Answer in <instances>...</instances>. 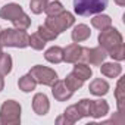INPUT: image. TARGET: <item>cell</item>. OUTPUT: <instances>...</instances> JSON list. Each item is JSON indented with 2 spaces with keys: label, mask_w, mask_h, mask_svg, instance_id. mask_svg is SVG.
<instances>
[{
  "label": "cell",
  "mask_w": 125,
  "mask_h": 125,
  "mask_svg": "<svg viewBox=\"0 0 125 125\" xmlns=\"http://www.w3.org/2000/svg\"><path fill=\"white\" fill-rule=\"evenodd\" d=\"M30 35L27 31L16 30V28H6L0 31V44L3 47H16L25 49L28 47Z\"/></svg>",
  "instance_id": "obj_1"
},
{
  "label": "cell",
  "mask_w": 125,
  "mask_h": 125,
  "mask_svg": "<svg viewBox=\"0 0 125 125\" xmlns=\"http://www.w3.org/2000/svg\"><path fill=\"white\" fill-rule=\"evenodd\" d=\"M75 24V18H74V15L71 13V12H68V10H62L60 13H57V15H53V16H47L46 18V22H44V25L47 27V28H50L53 32H56L57 35L60 34V32H63V31H66L69 27H72Z\"/></svg>",
  "instance_id": "obj_2"
},
{
  "label": "cell",
  "mask_w": 125,
  "mask_h": 125,
  "mask_svg": "<svg viewBox=\"0 0 125 125\" xmlns=\"http://www.w3.org/2000/svg\"><path fill=\"white\" fill-rule=\"evenodd\" d=\"M21 124V104L15 100H6L0 107V125Z\"/></svg>",
  "instance_id": "obj_3"
},
{
  "label": "cell",
  "mask_w": 125,
  "mask_h": 125,
  "mask_svg": "<svg viewBox=\"0 0 125 125\" xmlns=\"http://www.w3.org/2000/svg\"><path fill=\"white\" fill-rule=\"evenodd\" d=\"M107 8V0H74V10L80 16L102 13Z\"/></svg>",
  "instance_id": "obj_4"
},
{
  "label": "cell",
  "mask_w": 125,
  "mask_h": 125,
  "mask_svg": "<svg viewBox=\"0 0 125 125\" xmlns=\"http://www.w3.org/2000/svg\"><path fill=\"white\" fill-rule=\"evenodd\" d=\"M97 40H99V46H102L107 53L113 47H116V46H119V44L124 43L121 32L116 28H113V27H109L106 30H102V32L99 34V38Z\"/></svg>",
  "instance_id": "obj_5"
},
{
  "label": "cell",
  "mask_w": 125,
  "mask_h": 125,
  "mask_svg": "<svg viewBox=\"0 0 125 125\" xmlns=\"http://www.w3.org/2000/svg\"><path fill=\"white\" fill-rule=\"evenodd\" d=\"M37 84H41V85H49L52 87V84L57 80V74L54 72V69L52 68H47V66H43V65H35L30 69L28 72Z\"/></svg>",
  "instance_id": "obj_6"
},
{
  "label": "cell",
  "mask_w": 125,
  "mask_h": 125,
  "mask_svg": "<svg viewBox=\"0 0 125 125\" xmlns=\"http://www.w3.org/2000/svg\"><path fill=\"white\" fill-rule=\"evenodd\" d=\"M106 56H107V52L102 46H97V47H93V49L83 47V54H81L80 62L90 63L93 66H100L103 62H104Z\"/></svg>",
  "instance_id": "obj_7"
},
{
  "label": "cell",
  "mask_w": 125,
  "mask_h": 125,
  "mask_svg": "<svg viewBox=\"0 0 125 125\" xmlns=\"http://www.w3.org/2000/svg\"><path fill=\"white\" fill-rule=\"evenodd\" d=\"M52 94H53V97H54L57 102H66V100H69V99L72 97L74 91H71V90L66 87L65 81L56 80V81L52 84Z\"/></svg>",
  "instance_id": "obj_8"
},
{
  "label": "cell",
  "mask_w": 125,
  "mask_h": 125,
  "mask_svg": "<svg viewBox=\"0 0 125 125\" xmlns=\"http://www.w3.org/2000/svg\"><path fill=\"white\" fill-rule=\"evenodd\" d=\"M24 13V9L18 3H8L0 9V18L6 21H15Z\"/></svg>",
  "instance_id": "obj_9"
},
{
  "label": "cell",
  "mask_w": 125,
  "mask_h": 125,
  "mask_svg": "<svg viewBox=\"0 0 125 125\" xmlns=\"http://www.w3.org/2000/svg\"><path fill=\"white\" fill-rule=\"evenodd\" d=\"M81 54H83V46H80L78 43H72L63 49V60L68 62V63L80 62Z\"/></svg>",
  "instance_id": "obj_10"
},
{
  "label": "cell",
  "mask_w": 125,
  "mask_h": 125,
  "mask_svg": "<svg viewBox=\"0 0 125 125\" xmlns=\"http://www.w3.org/2000/svg\"><path fill=\"white\" fill-rule=\"evenodd\" d=\"M49 109H50V103H49L47 96L44 93H37L32 99V110L37 115L43 116L49 112Z\"/></svg>",
  "instance_id": "obj_11"
},
{
  "label": "cell",
  "mask_w": 125,
  "mask_h": 125,
  "mask_svg": "<svg viewBox=\"0 0 125 125\" xmlns=\"http://www.w3.org/2000/svg\"><path fill=\"white\" fill-rule=\"evenodd\" d=\"M91 35V31L88 28V25L85 24H78L74 27L72 32H71V37H72V41L74 43H83L85 40H88Z\"/></svg>",
  "instance_id": "obj_12"
},
{
  "label": "cell",
  "mask_w": 125,
  "mask_h": 125,
  "mask_svg": "<svg viewBox=\"0 0 125 125\" xmlns=\"http://www.w3.org/2000/svg\"><path fill=\"white\" fill-rule=\"evenodd\" d=\"M109 113V104L106 100H91V116L94 119H100Z\"/></svg>",
  "instance_id": "obj_13"
},
{
  "label": "cell",
  "mask_w": 125,
  "mask_h": 125,
  "mask_svg": "<svg viewBox=\"0 0 125 125\" xmlns=\"http://www.w3.org/2000/svg\"><path fill=\"white\" fill-rule=\"evenodd\" d=\"M88 90H90L91 94L102 97V96H104V94L109 93V84H107V81H104L102 78H96V80H93L90 83Z\"/></svg>",
  "instance_id": "obj_14"
},
{
  "label": "cell",
  "mask_w": 125,
  "mask_h": 125,
  "mask_svg": "<svg viewBox=\"0 0 125 125\" xmlns=\"http://www.w3.org/2000/svg\"><path fill=\"white\" fill-rule=\"evenodd\" d=\"M102 75L107 78H116L122 74V66L119 63H113V62H107V63H102L100 66Z\"/></svg>",
  "instance_id": "obj_15"
},
{
  "label": "cell",
  "mask_w": 125,
  "mask_h": 125,
  "mask_svg": "<svg viewBox=\"0 0 125 125\" xmlns=\"http://www.w3.org/2000/svg\"><path fill=\"white\" fill-rule=\"evenodd\" d=\"M44 57L50 63H60V62H63V49L59 46H53L46 50Z\"/></svg>",
  "instance_id": "obj_16"
},
{
  "label": "cell",
  "mask_w": 125,
  "mask_h": 125,
  "mask_svg": "<svg viewBox=\"0 0 125 125\" xmlns=\"http://www.w3.org/2000/svg\"><path fill=\"white\" fill-rule=\"evenodd\" d=\"M78 78H81L83 81H87L91 78L93 75V69L88 66V63H84V62H75L74 63V71H72Z\"/></svg>",
  "instance_id": "obj_17"
},
{
  "label": "cell",
  "mask_w": 125,
  "mask_h": 125,
  "mask_svg": "<svg viewBox=\"0 0 125 125\" xmlns=\"http://www.w3.org/2000/svg\"><path fill=\"white\" fill-rule=\"evenodd\" d=\"M91 25L96 30H106L109 27H112V19L109 15H103V13H97L93 19H91Z\"/></svg>",
  "instance_id": "obj_18"
},
{
  "label": "cell",
  "mask_w": 125,
  "mask_h": 125,
  "mask_svg": "<svg viewBox=\"0 0 125 125\" xmlns=\"http://www.w3.org/2000/svg\"><path fill=\"white\" fill-rule=\"evenodd\" d=\"M18 87H19V90L24 91V93H31L32 90H35L37 83H35V80H34L30 74H27V75H24V77L19 78Z\"/></svg>",
  "instance_id": "obj_19"
},
{
  "label": "cell",
  "mask_w": 125,
  "mask_h": 125,
  "mask_svg": "<svg viewBox=\"0 0 125 125\" xmlns=\"http://www.w3.org/2000/svg\"><path fill=\"white\" fill-rule=\"evenodd\" d=\"M115 96H116V103H118V112L124 113V110H125V106H124V102H125L124 78H119V81H118V85H116V90H115Z\"/></svg>",
  "instance_id": "obj_20"
},
{
  "label": "cell",
  "mask_w": 125,
  "mask_h": 125,
  "mask_svg": "<svg viewBox=\"0 0 125 125\" xmlns=\"http://www.w3.org/2000/svg\"><path fill=\"white\" fill-rule=\"evenodd\" d=\"M65 84H66V87H68L71 91H77V90H80V88L83 87L84 81H83L81 78H78L74 72H71L69 75H66V78H65Z\"/></svg>",
  "instance_id": "obj_21"
},
{
  "label": "cell",
  "mask_w": 125,
  "mask_h": 125,
  "mask_svg": "<svg viewBox=\"0 0 125 125\" xmlns=\"http://www.w3.org/2000/svg\"><path fill=\"white\" fill-rule=\"evenodd\" d=\"M63 116L66 118V121L69 124H75V122H78L83 118L81 113H80V110H78V107H77V104H72V106L66 107L65 112H63Z\"/></svg>",
  "instance_id": "obj_22"
},
{
  "label": "cell",
  "mask_w": 125,
  "mask_h": 125,
  "mask_svg": "<svg viewBox=\"0 0 125 125\" xmlns=\"http://www.w3.org/2000/svg\"><path fill=\"white\" fill-rule=\"evenodd\" d=\"M12 71V57L8 53H3L0 56V74L8 75Z\"/></svg>",
  "instance_id": "obj_23"
},
{
  "label": "cell",
  "mask_w": 125,
  "mask_h": 125,
  "mask_svg": "<svg viewBox=\"0 0 125 125\" xmlns=\"http://www.w3.org/2000/svg\"><path fill=\"white\" fill-rule=\"evenodd\" d=\"M12 24H13V27L16 28V30H22V31H27L28 28H30V25H31V18L24 12L19 18H16L15 21H12Z\"/></svg>",
  "instance_id": "obj_24"
},
{
  "label": "cell",
  "mask_w": 125,
  "mask_h": 125,
  "mask_svg": "<svg viewBox=\"0 0 125 125\" xmlns=\"http://www.w3.org/2000/svg\"><path fill=\"white\" fill-rule=\"evenodd\" d=\"M62 10H65V9H63V5H62L59 0H54V2L47 3V5H46V8H44V12H46V15H47V16L57 15V13H60Z\"/></svg>",
  "instance_id": "obj_25"
},
{
  "label": "cell",
  "mask_w": 125,
  "mask_h": 125,
  "mask_svg": "<svg viewBox=\"0 0 125 125\" xmlns=\"http://www.w3.org/2000/svg\"><path fill=\"white\" fill-rule=\"evenodd\" d=\"M46 40L38 34V32H34L32 35H30V41H28V46H31L34 50H43L44 46H46Z\"/></svg>",
  "instance_id": "obj_26"
},
{
  "label": "cell",
  "mask_w": 125,
  "mask_h": 125,
  "mask_svg": "<svg viewBox=\"0 0 125 125\" xmlns=\"http://www.w3.org/2000/svg\"><path fill=\"white\" fill-rule=\"evenodd\" d=\"M77 107L81 113V116H91V100L88 99H83L77 103Z\"/></svg>",
  "instance_id": "obj_27"
},
{
  "label": "cell",
  "mask_w": 125,
  "mask_h": 125,
  "mask_svg": "<svg viewBox=\"0 0 125 125\" xmlns=\"http://www.w3.org/2000/svg\"><path fill=\"white\" fill-rule=\"evenodd\" d=\"M47 3H49L47 0H31L30 2V9H31L32 13L40 15V13L44 12V8H46Z\"/></svg>",
  "instance_id": "obj_28"
},
{
  "label": "cell",
  "mask_w": 125,
  "mask_h": 125,
  "mask_svg": "<svg viewBox=\"0 0 125 125\" xmlns=\"http://www.w3.org/2000/svg\"><path fill=\"white\" fill-rule=\"evenodd\" d=\"M37 32L46 40V41H53V40H56L57 38V34L56 32H53L50 28H47L46 25H40L38 27V30H37Z\"/></svg>",
  "instance_id": "obj_29"
},
{
  "label": "cell",
  "mask_w": 125,
  "mask_h": 125,
  "mask_svg": "<svg viewBox=\"0 0 125 125\" xmlns=\"http://www.w3.org/2000/svg\"><path fill=\"white\" fill-rule=\"evenodd\" d=\"M107 54H109L112 59L118 60V62L124 60V59H125V47H124V43H122V44H119V46H116V47H113Z\"/></svg>",
  "instance_id": "obj_30"
},
{
  "label": "cell",
  "mask_w": 125,
  "mask_h": 125,
  "mask_svg": "<svg viewBox=\"0 0 125 125\" xmlns=\"http://www.w3.org/2000/svg\"><path fill=\"white\" fill-rule=\"evenodd\" d=\"M56 124H66V125H71L68 121H66V118L62 115V116H59V118H56Z\"/></svg>",
  "instance_id": "obj_31"
},
{
  "label": "cell",
  "mask_w": 125,
  "mask_h": 125,
  "mask_svg": "<svg viewBox=\"0 0 125 125\" xmlns=\"http://www.w3.org/2000/svg\"><path fill=\"white\" fill-rule=\"evenodd\" d=\"M5 88V78H3V75L0 74V91H2Z\"/></svg>",
  "instance_id": "obj_32"
},
{
  "label": "cell",
  "mask_w": 125,
  "mask_h": 125,
  "mask_svg": "<svg viewBox=\"0 0 125 125\" xmlns=\"http://www.w3.org/2000/svg\"><path fill=\"white\" fill-rule=\"evenodd\" d=\"M115 3L118 6H125V0H115Z\"/></svg>",
  "instance_id": "obj_33"
},
{
  "label": "cell",
  "mask_w": 125,
  "mask_h": 125,
  "mask_svg": "<svg viewBox=\"0 0 125 125\" xmlns=\"http://www.w3.org/2000/svg\"><path fill=\"white\" fill-rule=\"evenodd\" d=\"M2 54H3V46L0 44V56H2Z\"/></svg>",
  "instance_id": "obj_34"
}]
</instances>
